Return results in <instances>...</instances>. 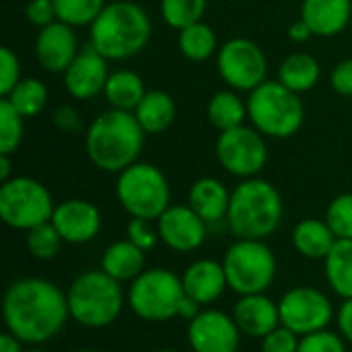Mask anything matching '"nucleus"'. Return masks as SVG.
I'll return each instance as SVG.
<instances>
[{"label":"nucleus","instance_id":"1a4fd4ad","mask_svg":"<svg viewBox=\"0 0 352 352\" xmlns=\"http://www.w3.org/2000/svg\"><path fill=\"white\" fill-rule=\"evenodd\" d=\"M223 268L227 274L229 289L243 295L266 293L278 272V262L274 252L260 239H237L225 252Z\"/></svg>","mask_w":352,"mask_h":352},{"label":"nucleus","instance_id":"6e6552de","mask_svg":"<svg viewBox=\"0 0 352 352\" xmlns=\"http://www.w3.org/2000/svg\"><path fill=\"white\" fill-rule=\"evenodd\" d=\"M186 297L182 276L169 268H146L130 283L126 291V305L144 322L161 324L177 318L179 305Z\"/></svg>","mask_w":352,"mask_h":352},{"label":"nucleus","instance_id":"c03bdc74","mask_svg":"<svg viewBox=\"0 0 352 352\" xmlns=\"http://www.w3.org/2000/svg\"><path fill=\"white\" fill-rule=\"evenodd\" d=\"M336 324H338V332L340 336L352 344V299H344L342 305L336 311Z\"/></svg>","mask_w":352,"mask_h":352},{"label":"nucleus","instance_id":"3c124183","mask_svg":"<svg viewBox=\"0 0 352 352\" xmlns=\"http://www.w3.org/2000/svg\"><path fill=\"white\" fill-rule=\"evenodd\" d=\"M74 352H99V351H93V349H80V351H74Z\"/></svg>","mask_w":352,"mask_h":352},{"label":"nucleus","instance_id":"09e8293b","mask_svg":"<svg viewBox=\"0 0 352 352\" xmlns=\"http://www.w3.org/2000/svg\"><path fill=\"white\" fill-rule=\"evenodd\" d=\"M12 163H10V155H0V182H8L12 175Z\"/></svg>","mask_w":352,"mask_h":352},{"label":"nucleus","instance_id":"7c9ffc66","mask_svg":"<svg viewBox=\"0 0 352 352\" xmlns=\"http://www.w3.org/2000/svg\"><path fill=\"white\" fill-rule=\"evenodd\" d=\"M4 99H8L23 118H33L47 105V87L39 78H21Z\"/></svg>","mask_w":352,"mask_h":352},{"label":"nucleus","instance_id":"ea45409f","mask_svg":"<svg viewBox=\"0 0 352 352\" xmlns=\"http://www.w3.org/2000/svg\"><path fill=\"white\" fill-rule=\"evenodd\" d=\"M299 342L301 336L295 334L293 330H289L287 326H278L276 330H272L270 334H266L262 338V352H297L299 351Z\"/></svg>","mask_w":352,"mask_h":352},{"label":"nucleus","instance_id":"f257e3e1","mask_svg":"<svg viewBox=\"0 0 352 352\" xmlns=\"http://www.w3.org/2000/svg\"><path fill=\"white\" fill-rule=\"evenodd\" d=\"M6 332L27 346L54 340L70 320L68 297L52 280L27 276L10 283L2 299Z\"/></svg>","mask_w":352,"mask_h":352},{"label":"nucleus","instance_id":"e433bc0d","mask_svg":"<svg viewBox=\"0 0 352 352\" xmlns=\"http://www.w3.org/2000/svg\"><path fill=\"white\" fill-rule=\"evenodd\" d=\"M297 352H346V340L340 336V332L336 334L332 330H320L301 336Z\"/></svg>","mask_w":352,"mask_h":352},{"label":"nucleus","instance_id":"7ed1b4c3","mask_svg":"<svg viewBox=\"0 0 352 352\" xmlns=\"http://www.w3.org/2000/svg\"><path fill=\"white\" fill-rule=\"evenodd\" d=\"M89 27V45H93L107 60H128L140 54L153 33L148 14L132 0L107 2Z\"/></svg>","mask_w":352,"mask_h":352},{"label":"nucleus","instance_id":"de8ad7c7","mask_svg":"<svg viewBox=\"0 0 352 352\" xmlns=\"http://www.w3.org/2000/svg\"><path fill=\"white\" fill-rule=\"evenodd\" d=\"M23 342L16 338V336H12L10 332H4L2 336H0V352H23Z\"/></svg>","mask_w":352,"mask_h":352},{"label":"nucleus","instance_id":"5701e85b","mask_svg":"<svg viewBox=\"0 0 352 352\" xmlns=\"http://www.w3.org/2000/svg\"><path fill=\"white\" fill-rule=\"evenodd\" d=\"M101 270L120 283H132L146 270V252L128 239L113 241L101 256Z\"/></svg>","mask_w":352,"mask_h":352},{"label":"nucleus","instance_id":"b1692460","mask_svg":"<svg viewBox=\"0 0 352 352\" xmlns=\"http://www.w3.org/2000/svg\"><path fill=\"white\" fill-rule=\"evenodd\" d=\"M293 245L307 260H326L336 245V235L332 233L326 219H303L293 229Z\"/></svg>","mask_w":352,"mask_h":352},{"label":"nucleus","instance_id":"f03ea898","mask_svg":"<svg viewBox=\"0 0 352 352\" xmlns=\"http://www.w3.org/2000/svg\"><path fill=\"white\" fill-rule=\"evenodd\" d=\"M146 132L132 111L109 109L97 116L85 134L91 163L105 173H122L142 153Z\"/></svg>","mask_w":352,"mask_h":352},{"label":"nucleus","instance_id":"20e7f679","mask_svg":"<svg viewBox=\"0 0 352 352\" xmlns=\"http://www.w3.org/2000/svg\"><path fill=\"white\" fill-rule=\"evenodd\" d=\"M283 212V196L276 186L262 177H250L231 192L227 225L237 239L264 241L278 229Z\"/></svg>","mask_w":352,"mask_h":352},{"label":"nucleus","instance_id":"c756f323","mask_svg":"<svg viewBox=\"0 0 352 352\" xmlns=\"http://www.w3.org/2000/svg\"><path fill=\"white\" fill-rule=\"evenodd\" d=\"M177 47L184 54V58H188L192 62H204L210 56H214V52H219L217 33L208 23L198 21V23L188 25L179 31Z\"/></svg>","mask_w":352,"mask_h":352},{"label":"nucleus","instance_id":"37998d69","mask_svg":"<svg viewBox=\"0 0 352 352\" xmlns=\"http://www.w3.org/2000/svg\"><path fill=\"white\" fill-rule=\"evenodd\" d=\"M54 124L58 130H62L66 134H76L82 130V120L72 105H60L54 111Z\"/></svg>","mask_w":352,"mask_h":352},{"label":"nucleus","instance_id":"58836bf2","mask_svg":"<svg viewBox=\"0 0 352 352\" xmlns=\"http://www.w3.org/2000/svg\"><path fill=\"white\" fill-rule=\"evenodd\" d=\"M0 66H2V72H0V95L6 97L21 80V62H19V56L10 50V47H2L0 50Z\"/></svg>","mask_w":352,"mask_h":352},{"label":"nucleus","instance_id":"dca6fc26","mask_svg":"<svg viewBox=\"0 0 352 352\" xmlns=\"http://www.w3.org/2000/svg\"><path fill=\"white\" fill-rule=\"evenodd\" d=\"M52 225L70 245H82L93 241L101 231L99 208L82 198H70L56 204L52 214Z\"/></svg>","mask_w":352,"mask_h":352},{"label":"nucleus","instance_id":"a19ab883","mask_svg":"<svg viewBox=\"0 0 352 352\" xmlns=\"http://www.w3.org/2000/svg\"><path fill=\"white\" fill-rule=\"evenodd\" d=\"M25 16L31 25L43 29V27L52 25L54 21H58L56 4H54V0H29L25 6Z\"/></svg>","mask_w":352,"mask_h":352},{"label":"nucleus","instance_id":"f8f14e48","mask_svg":"<svg viewBox=\"0 0 352 352\" xmlns=\"http://www.w3.org/2000/svg\"><path fill=\"white\" fill-rule=\"evenodd\" d=\"M217 159L221 167L241 179L258 177L268 161L266 136L254 126H239L221 132L217 138Z\"/></svg>","mask_w":352,"mask_h":352},{"label":"nucleus","instance_id":"9d476101","mask_svg":"<svg viewBox=\"0 0 352 352\" xmlns=\"http://www.w3.org/2000/svg\"><path fill=\"white\" fill-rule=\"evenodd\" d=\"M54 198L50 190L27 175H14L0 186V219L16 231H31L52 221Z\"/></svg>","mask_w":352,"mask_h":352},{"label":"nucleus","instance_id":"cd10ccee","mask_svg":"<svg viewBox=\"0 0 352 352\" xmlns=\"http://www.w3.org/2000/svg\"><path fill=\"white\" fill-rule=\"evenodd\" d=\"M206 116L219 132L239 128L248 118V101H243L233 89L219 91L210 97L206 105Z\"/></svg>","mask_w":352,"mask_h":352},{"label":"nucleus","instance_id":"a878e982","mask_svg":"<svg viewBox=\"0 0 352 352\" xmlns=\"http://www.w3.org/2000/svg\"><path fill=\"white\" fill-rule=\"evenodd\" d=\"M320 76H322V66L307 52H295L287 56L278 68V80L287 89L299 95L311 91L320 82Z\"/></svg>","mask_w":352,"mask_h":352},{"label":"nucleus","instance_id":"9b49d317","mask_svg":"<svg viewBox=\"0 0 352 352\" xmlns=\"http://www.w3.org/2000/svg\"><path fill=\"white\" fill-rule=\"evenodd\" d=\"M217 68L229 89L252 93L266 80L268 60L256 41L248 37H233L219 47Z\"/></svg>","mask_w":352,"mask_h":352},{"label":"nucleus","instance_id":"39448f33","mask_svg":"<svg viewBox=\"0 0 352 352\" xmlns=\"http://www.w3.org/2000/svg\"><path fill=\"white\" fill-rule=\"evenodd\" d=\"M70 320L89 330L111 326L126 305L122 283L103 270L80 272L66 291Z\"/></svg>","mask_w":352,"mask_h":352},{"label":"nucleus","instance_id":"aec40b11","mask_svg":"<svg viewBox=\"0 0 352 352\" xmlns=\"http://www.w3.org/2000/svg\"><path fill=\"white\" fill-rule=\"evenodd\" d=\"M233 320L241 334L250 338H264L280 326V309L274 299L266 293L243 295L233 307Z\"/></svg>","mask_w":352,"mask_h":352},{"label":"nucleus","instance_id":"a211bd4d","mask_svg":"<svg viewBox=\"0 0 352 352\" xmlns=\"http://www.w3.org/2000/svg\"><path fill=\"white\" fill-rule=\"evenodd\" d=\"M107 58H103L93 45H87L78 52L74 62L64 72V87L66 91L80 101L93 99L103 93L105 82L109 78Z\"/></svg>","mask_w":352,"mask_h":352},{"label":"nucleus","instance_id":"8fccbe9b","mask_svg":"<svg viewBox=\"0 0 352 352\" xmlns=\"http://www.w3.org/2000/svg\"><path fill=\"white\" fill-rule=\"evenodd\" d=\"M23 352H45V351H41V349H37V346H31V349H25Z\"/></svg>","mask_w":352,"mask_h":352},{"label":"nucleus","instance_id":"49530a36","mask_svg":"<svg viewBox=\"0 0 352 352\" xmlns=\"http://www.w3.org/2000/svg\"><path fill=\"white\" fill-rule=\"evenodd\" d=\"M204 307L200 305V303H196L194 299H190L188 295L184 297V301H182V305H179V314H177V318H182V320H186V322H192L200 311H202Z\"/></svg>","mask_w":352,"mask_h":352},{"label":"nucleus","instance_id":"4be33fe9","mask_svg":"<svg viewBox=\"0 0 352 352\" xmlns=\"http://www.w3.org/2000/svg\"><path fill=\"white\" fill-rule=\"evenodd\" d=\"M229 204H231V192L217 177H200L192 184L188 192V206L206 225L227 221Z\"/></svg>","mask_w":352,"mask_h":352},{"label":"nucleus","instance_id":"393cba45","mask_svg":"<svg viewBox=\"0 0 352 352\" xmlns=\"http://www.w3.org/2000/svg\"><path fill=\"white\" fill-rule=\"evenodd\" d=\"M132 113L136 116L138 124L146 134H161L173 124L177 107L169 93L155 89V91H146V95L142 97V101Z\"/></svg>","mask_w":352,"mask_h":352},{"label":"nucleus","instance_id":"72a5a7b5","mask_svg":"<svg viewBox=\"0 0 352 352\" xmlns=\"http://www.w3.org/2000/svg\"><path fill=\"white\" fill-rule=\"evenodd\" d=\"M23 116L10 105L8 99H0V155H12L19 151L25 134Z\"/></svg>","mask_w":352,"mask_h":352},{"label":"nucleus","instance_id":"79ce46f5","mask_svg":"<svg viewBox=\"0 0 352 352\" xmlns=\"http://www.w3.org/2000/svg\"><path fill=\"white\" fill-rule=\"evenodd\" d=\"M330 82H332V89L342 95V97H352V58L346 60H340L332 74H330Z\"/></svg>","mask_w":352,"mask_h":352},{"label":"nucleus","instance_id":"bb28decb","mask_svg":"<svg viewBox=\"0 0 352 352\" xmlns=\"http://www.w3.org/2000/svg\"><path fill=\"white\" fill-rule=\"evenodd\" d=\"M103 95L111 109H122V111H134L142 97L146 95L144 80L132 72V70H116L109 74Z\"/></svg>","mask_w":352,"mask_h":352},{"label":"nucleus","instance_id":"0eeeda50","mask_svg":"<svg viewBox=\"0 0 352 352\" xmlns=\"http://www.w3.org/2000/svg\"><path fill=\"white\" fill-rule=\"evenodd\" d=\"M116 196L130 219L157 221L171 206V188L165 173L144 161H136L118 173Z\"/></svg>","mask_w":352,"mask_h":352},{"label":"nucleus","instance_id":"a18cd8bd","mask_svg":"<svg viewBox=\"0 0 352 352\" xmlns=\"http://www.w3.org/2000/svg\"><path fill=\"white\" fill-rule=\"evenodd\" d=\"M311 37H314V31L309 29V25H307L303 19L291 23V27H289V39H291L293 43H305V41H309Z\"/></svg>","mask_w":352,"mask_h":352},{"label":"nucleus","instance_id":"4468645a","mask_svg":"<svg viewBox=\"0 0 352 352\" xmlns=\"http://www.w3.org/2000/svg\"><path fill=\"white\" fill-rule=\"evenodd\" d=\"M241 330L233 316L204 307L192 322H188V344L192 352H237Z\"/></svg>","mask_w":352,"mask_h":352},{"label":"nucleus","instance_id":"c85d7f7f","mask_svg":"<svg viewBox=\"0 0 352 352\" xmlns=\"http://www.w3.org/2000/svg\"><path fill=\"white\" fill-rule=\"evenodd\" d=\"M330 289L344 301L352 299V239H338L324 260Z\"/></svg>","mask_w":352,"mask_h":352},{"label":"nucleus","instance_id":"423d86ee","mask_svg":"<svg viewBox=\"0 0 352 352\" xmlns=\"http://www.w3.org/2000/svg\"><path fill=\"white\" fill-rule=\"evenodd\" d=\"M248 118L264 136L291 138L303 126L305 107L299 93L287 89L280 80H264L248 97Z\"/></svg>","mask_w":352,"mask_h":352},{"label":"nucleus","instance_id":"603ef678","mask_svg":"<svg viewBox=\"0 0 352 352\" xmlns=\"http://www.w3.org/2000/svg\"><path fill=\"white\" fill-rule=\"evenodd\" d=\"M155 352H177V351H171V349H161V351H155Z\"/></svg>","mask_w":352,"mask_h":352},{"label":"nucleus","instance_id":"412c9836","mask_svg":"<svg viewBox=\"0 0 352 352\" xmlns=\"http://www.w3.org/2000/svg\"><path fill=\"white\" fill-rule=\"evenodd\" d=\"M352 16V0H303L301 19L316 37H334L346 29Z\"/></svg>","mask_w":352,"mask_h":352},{"label":"nucleus","instance_id":"4c0bfd02","mask_svg":"<svg viewBox=\"0 0 352 352\" xmlns=\"http://www.w3.org/2000/svg\"><path fill=\"white\" fill-rule=\"evenodd\" d=\"M126 239L132 241L136 248H140L146 254L151 250H155L157 243L161 241L157 223L153 225V221H146V219H130V223L126 227Z\"/></svg>","mask_w":352,"mask_h":352},{"label":"nucleus","instance_id":"2f4dec72","mask_svg":"<svg viewBox=\"0 0 352 352\" xmlns=\"http://www.w3.org/2000/svg\"><path fill=\"white\" fill-rule=\"evenodd\" d=\"M62 243H64V239L60 237V233L56 231L52 221L27 231V235H25V248H27L29 256H33L35 260H41V262L54 260L60 254Z\"/></svg>","mask_w":352,"mask_h":352},{"label":"nucleus","instance_id":"c9c22d12","mask_svg":"<svg viewBox=\"0 0 352 352\" xmlns=\"http://www.w3.org/2000/svg\"><path fill=\"white\" fill-rule=\"evenodd\" d=\"M324 219L336 239H352V192L338 194L328 204Z\"/></svg>","mask_w":352,"mask_h":352},{"label":"nucleus","instance_id":"473e14b6","mask_svg":"<svg viewBox=\"0 0 352 352\" xmlns=\"http://www.w3.org/2000/svg\"><path fill=\"white\" fill-rule=\"evenodd\" d=\"M204 12H206V0H161L163 21L177 31L202 21Z\"/></svg>","mask_w":352,"mask_h":352},{"label":"nucleus","instance_id":"6ab92c4d","mask_svg":"<svg viewBox=\"0 0 352 352\" xmlns=\"http://www.w3.org/2000/svg\"><path fill=\"white\" fill-rule=\"evenodd\" d=\"M184 291L190 299L200 303L202 307L212 305L223 297V293L229 289L227 274L223 268V262L200 258L194 260L184 272H182Z\"/></svg>","mask_w":352,"mask_h":352},{"label":"nucleus","instance_id":"2eb2a0df","mask_svg":"<svg viewBox=\"0 0 352 352\" xmlns=\"http://www.w3.org/2000/svg\"><path fill=\"white\" fill-rule=\"evenodd\" d=\"M155 223L161 241L177 254H192L206 241L208 225L188 204H171Z\"/></svg>","mask_w":352,"mask_h":352},{"label":"nucleus","instance_id":"f3484780","mask_svg":"<svg viewBox=\"0 0 352 352\" xmlns=\"http://www.w3.org/2000/svg\"><path fill=\"white\" fill-rule=\"evenodd\" d=\"M78 37L74 27L62 21L39 29L35 37V58L45 72L64 74L78 56Z\"/></svg>","mask_w":352,"mask_h":352},{"label":"nucleus","instance_id":"f704fd0d","mask_svg":"<svg viewBox=\"0 0 352 352\" xmlns=\"http://www.w3.org/2000/svg\"><path fill=\"white\" fill-rule=\"evenodd\" d=\"M58 21L68 23L72 27L91 25L99 12L105 8L107 0H54Z\"/></svg>","mask_w":352,"mask_h":352},{"label":"nucleus","instance_id":"ddd939ff","mask_svg":"<svg viewBox=\"0 0 352 352\" xmlns=\"http://www.w3.org/2000/svg\"><path fill=\"white\" fill-rule=\"evenodd\" d=\"M280 324L299 336H307L320 330H328L336 318L330 297L316 287H295L287 291L280 301Z\"/></svg>","mask_w":352,"mask_h":352}]
</instances>
